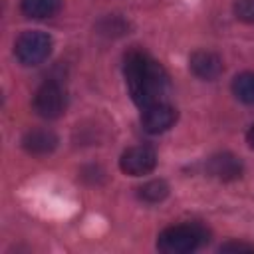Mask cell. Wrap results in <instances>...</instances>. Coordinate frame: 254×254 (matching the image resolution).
<instances>
[{
    "instance_id": "obj_1",
    "label": "cell",
    "mask_w": 254,
    "mask_h": 254,
    "mask_svg": "<svg viewBox=\"0 0 254 254\" xmlns=\"http://www.w3.org/2000/svg\"><path fill=\"white\" fill-rule=\"evenodd\" d=\"M125 81L133 101L141 109L161 103L169 89L165 67L141 50H131L125 56Z\"/></svg>"
},
{
    "instance_id": "obj_2",
    "label": "cell",
    "mask_w": 254,
    "mask_h": 254,
    "mask_svg": "<svg viewBox=\"0 0 254 254\" xmlns=\"http://www.w3.org/2000/svg\"><path fill=\"white\" fill-rule=\"evenodd\" d=\"M204 238V232L196 224H175L165 228L157 238V248L163 254H187L192 252Z\"/></svg>"
},
{
    "instance_id": "obj_3",
    "label": "cell",
    "mask_w": 254,
    "mask_h": 254,
    "mask_svg": "<svg viewBox=\"0 0 254 254\" xmlns=\"http://www.w3.org/2000/svg\"><path fill=\"white\" fill-rule=\"evenodd\" d=\"M52 52V38L46 32L30 30L24 32L14 46V54L20 64L24 65H38L42 64Z\"/></svg>"
},
{
    "instance_id": "obj_4",
    "label": "cell",
    "mask_w": 254,
    "mask_h": 254,
    "mask_svg": "<svg viewBox=\"0 0 254 254\" xmlns=\"http://www.w3.org/2000/svg\"><path fill=\"white\" fill-rule=\"evenodd\" d=\"M34 109L40 117H46V119L60 117L65 109V93L62 85L56 81L42 83L34 95Z\"/></svg>"
},
{
    "instance_id": "obj_5",
    "label": "cell",
    "mask_w": 254,
    "mask_h": 254,
    "mask_svg": "<svg viewBox=\"0 0 254 254\" xmlns=\"http://www.w3.org/2000/svg\"><path fill=\"white\" fill-rule=\"evenodd\" d=\"M155 165H157V153L151 147H145V145L127 149L119 159L121 171L125 175H131V177L147 175L155 169Z\"/></svg>"
},
{
    "instance_id": "obj_6",
    "label": "cell",
    "mask_w": 254,
    "mask_h": 254,
    "mask_svg": "<svg viewBox=\"0 0 254 254\" xmlns=\"http://www.w3.org/2000/svg\"><path fill=\"white\" fill-rule=\"evenodd\" d=\"M175 121H177V111H175V107H171L165 101L153 103L149 107H143L141 123H143V127H145L147 133H153V135L155 133H163Z\"/></svg>"
},
{
    "instance_id": "obj_7",
    "label": "cell",
    "mask_w": 254,
    "mask_h": 254,
    "mask_svg": "<svg viewBox=\"0 0 254 254\" xmlns=\"http://www.w3.org/2000/svg\"><path fill=\"white\" fill-rule=\"evenodd\" d=\"M190 69L200 79H216L222 73V60L214 52H194L190 56Z\"/></svg>"
},
{
    "instance_id": "obj_8",
    "label": "cell",
    "mask_w": 254,
    "mask_h": 254,
    "mask_svg": "<svg viewBox=\"0 0 254 254\" xmlns=\"http://www.w3.org/2000/svg\"><path fill=\"white\" fill-rule=\"evenodd\" d=\"M208 173L220 181H234L242 175V163L230 153H220L208 161Z\"/></svg>"
},
{
    "instance_id": "obj_9",
    "label": "cell",
    "mask_w": 254,
    "mask_h": 254,
    "mask_svg": "<svg viewBox=\"0 0 254 254\" xmlns=\"http://www.w3.org/2000/svg\"><path fill=\"white\" fill-rule=\"evenodd\" d=\"M24 149L32 155H48L56 149L58 137L48 129H34L24 137Z\"/></svg>"
},
{
    "instance_id": "obj_10",
    "label": "cell",
    "mask_w": 254,
    "mask_h": 254,
    "mask_svg": "<svg viewBox=\"0 0 254 254\" xmlns=\"http://www.w3.org/2000/svg\"><path fill=\"white\" fill-rule=\"evenodd\" d=\"M62 8V0H22V12L28 18L44 20L58 14Z\"/></svg>"
},
{
    "instance_id": "obj_11",
    "label": "cell",
    "mask_w": 254,
    "mask_h": 254,
    "mask_svg": "<svg viewBox=\"0 0 254 254\" xmlns=\"http://www.w3.org/2000/svg\"><path fill=\"white\" fill-rule=\"evenodd\" d=\"M234 95L244 103H254V71H244L232 81Z\"/></svg>"
},
{
    "instance_id": "obj_12",
    "label": "cell",
    "mask_w": 254,
    "mask_h": 254,
    "mask_svg": "<svg viewBox=\"0 0 254 254\" xmlns=\"http://www.w3.org/2000/svg\"><path fill=\"white\" fill-rule=\"evenodd\" d=\"M169 194V187L165 181H149L139 189V196L147 202H159Z\"/></svg>"
},
{
    "instance_id": "obj_13",
    "label": "cell",
    "mask_w": 254,
    "mask_h": 254,
    "mask_svg": "<svg viewBox=\"0 0 254 254\" xmlns=\"http://www.w3.org/2000/svg\"><path fill=\"white\" fill-rule=\"evenodd\" d=\"M234 14L238 20L254 24V0H236L234 2Z\"/></svg>"
},
{
    "instance_id": "obj_14",
    "label": "cell",
    "mask_w": 254,
    "mask_h": 254,
    "mask_svg": "<svg viewBox=\"0 0 254 254\" xmlns=\"http://www.w3.org/2000/svg\"><path fill=\"white\" fill-rule=\"evenodd\" d=\"M220 252H254V244L244 242H226L220 246Z\"/></svg>"
},
{
    "instance_id": "obj_15",
    "label": "cell",
    "mask_w": 254,
    "mask_h": 254,
    "mask_svg": "<svg viewBox=\"0 0 254 254\" xmlns=\"http://www.w3.org/2000/svg\"><path fill=\"white\" fill-rule=\"evenodd\" d=\"M248 143H250V147L254 149V125H252L250 131H248Z\"/></svg>"
}]
</instances>
